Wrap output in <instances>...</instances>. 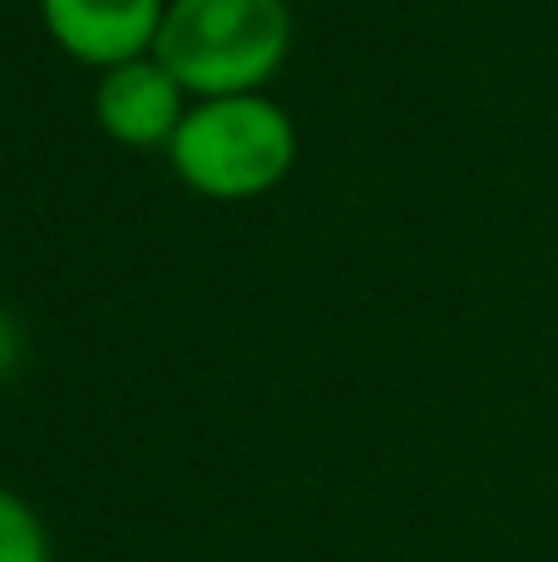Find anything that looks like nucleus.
Returning <instances> with one entry per match:
<instances>
[{
	"label": "nucleus",
	"instance_id": "nucleus-1",
	"mask_svg": "<svg viewBox=\"0 0 558 562\" xmlns=\"http://www.w3.org/2000/svg\"><path fill=\"white\" fill-rule=\"evenodd\" d=\"M174 178L203 203H257L292 178L302 134L272 94L193 99L164 148Z\"/></svg>",
	"mask_w": 558,
	"mask_h": 562
},
{
	"label": "nucleus",
	"instance_id": "nucleus-2",
	"mask_svg": "<svg viewBox=\"0 0 558 562\" xmlns=\"http://www.w3.org/2000/svg\"><path fill=\"white\" fill-rule=\"evenodd\" d=\"M297 40L287 0H168L154 55L193 99L263 94Z\"/></svg>",
	"mask_w": 558,
	"mask_h": 562
},
{
	"label": "nucleus",
	"instance_id": "nucleus-3",
	"mask_svg": "<svg viewBox=\"0 0 558 562\" xmlns=\"http://www.w3.org/2000/svg\"><path fill=\"white\" fill-rule=\"evenodd\" d=\"M188 94L158 55H138L104 69L94 85V124L119 148H168L183 124Z\"/></svg>",
	"mask_w": 558,
	"mask_h": 562
},
{
	"label": "nucleus",
	"instance_id": "nucleus-4",
	"mask_svg": "<svg viewBox=\"0 0 558 562\" xmlns=\"http://www.w3.org/2000/svg\"><path fill=\"white\" fill-rule=\"evenodd\" d=\"M168 0H40V25L75 65L94 75L154 55Z\"/></svg>",
	"mask_w": 558,
	"mask_h": 562
},
{
	"label": "nucleus",
	"instance_id": "nucleus-5",
	"mask_svg": "<svg viewBox=\"0 0 558 562\" xmlns=\"http://www.w3.org/2000/svg\"><path fill=\"white\" fill-rule=\"evenodd\" d=\"M0 562H49V538L35 508L0 488Z\"/></svg>",
	"mask_w": 558,
	"mask_h": 562
},
{
	"label": "nucleus",
	"instance_id": "nucleus-6",
	"mask_svg": "<svg viewBox=\"0 0 558 562\" xmlns=\"http://www.w3.org/2000/svg\"><path fill=\"white\" fill-rule=\"evenodd\" d=\"M20 356H25V330H20V321L10 316L5 306H0V380L15 375Z\"/></svg>",
	"mask_w": 558,
	"mask_h": 562
}]
</instances>
